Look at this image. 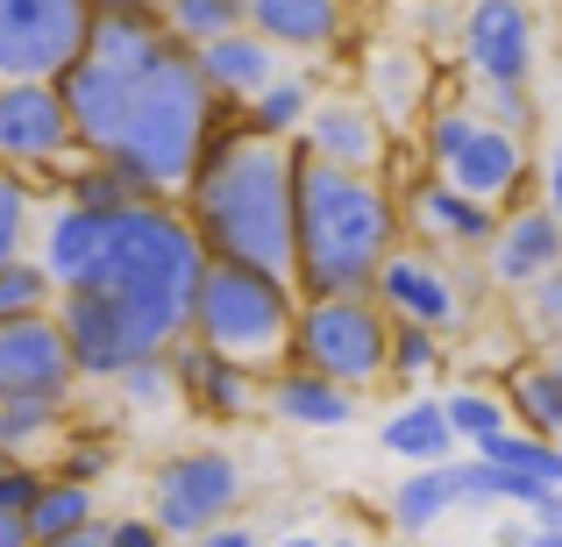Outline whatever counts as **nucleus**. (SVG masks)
I'll return each instance as SVG.
<instances>
[{"label": "nucleus", "mask_w": 562, "mask_h": 547, "mask_svg": "<svg viewBox=\"0 0 562 547\" xmlns=\"http://www.w3.org/2000/svg\"><path fill=\"white\" fill-rule=\"evenodd\" d=\"M206 257L292 277V143L249 136L243 107H221L179 192Z\"/></svg>", "instance_id": "nucleus-1"}, {"label": "nucleus", "mask_w": 562, "mask_h": 547, "mask_svg": "<svg viewBox=\"0 0 562 547\" xmlns=\"http://www.w3.org/2000/svg\"><path fill=\"white\" fill-rule=\"evenodd\" d=\"M398 242H406V214H398L392 179L321 164L292 143V285L300 299L371 292L378 263Z\"/></svg>", "instance_id": "nucleus-2"}, {"label": "nucleus", "mask_w": 562, "mask_h": 547, "mask_svg": "<svg viewBox=\"0 0 562 547\" xmlns=\"http://www.w3.org/2000/svg\"><path fill=\"white\" fill-rule=\"evenodd\" d=\"M206 271V249L192 235L179 200H136L122 214H108V242H100V263L86 277V292L114 299V314L128 320L143 356L171 349L186 334L192 314V285Z\"/></svg>", "instance_id": "nucleus-3"}, {"label": "nucleus", "mask_w": 562, "mask_h": 547, "mask_svg": "<svg viewBox=\"0 0 562 547\" xmlns=\"http://www.w3.org/2000/svg\"><path fill=\"white\" fill-rule=\"evenodd\" d=\"M214 114H221V100L206 93L192 50L165 36V43L150 50V65L136 71L128 122H122V136H114L108 157H114V164H122L143 192H150V200H179L186 179H192V164H200V150H206V128H214Z\"/></svg>", "instance_id": "nucleus-4"}, {"label": "nucleus", "mask_w": 562, "mask_h": 547, "mask_svg": "<svg viewBox=\"0 0 562 547\" xmlns=\"http://www.w3.org/2000/svg\"><path fill=\"white\" fill-rule=\"evenodd\" d=\"M292 314H300V285L292 277L206 257L200 285H192L186 334L221 349V356H235V363H249V369H271V363H285Z\"/></svg>", "instance_id": "nucleus-5"}, {"label": "nucleus", "mask_w": 562, "mask_h": 547, "mask_svg": "<svg viewBox=\"0 0 562 547\" xmlns=\"http://www.w3.org/2000/svg\"><path fill=\"white\" fill-rule=\"evenodd\" d=\"M420 171H435V179H449L456 192H470V200L484 206H520L535 200V136H513V128L484 122L477 107H463L456 93H441L435 107L420 114Z\"/></svg>", "instance_id": "nucleus-6"}, {"label": "nucleus", "mask_w": 562, "mask_h": 547, "mask_svg": "<svg viewBox=\"0 0 562 547\" xmlns=\"http://www.w3.org/2000/svg\"><path fill=\"white\" fill-rule=\"evenodd\" d=\"M384 349H392V314L371 292H321V299H300V314H292L285 363L321 369L328 384L363 398L384 384Z\"/></svg>", "instance_id": "nucleus-7"}, {"label": "nucleus", "mask_w": 562, "mask_h": 547, "mask_svg": "<svg viewBox=\"0 0 562 547\" xmlns=\"http://www.w3.org/2000/svg\"><path fill=\"white\" fill-rule=\"evenodd\" d=\"M477 292L484 285L449 257V249H427V242H413V235L378 263V277H371V299L384 306V314L413 320V328H427V334H441L449 349L484 320L477 314Z\"/></svg>", "instance_id": "nucleus-8"}, {"label": "nucleus", "mask_w": 562, "mask_h": 547, "mask_svg": "<svg viewBox=\"0 0 562 547\" xmlns=\"http://www.w3.org/2000/svg\"><path fill=\"white\" fill-rule=\"evenodd\" d=\"M249 498V477L243 463H235L228 448H214V441H192V448H171L150 463V520L165 526L171 540H192L206 534V526L235 520Z\"/></svg>", "instance_id": "nucleus-9"}, {"label": "nucleus", "mask_w": 562, "mask_h": 547, "mask_svg": "<svg viewBox=\"0 0 562 547\" xmlns=\"http://www.w3.org/2000/svg\"><path fill=\"white\" fill-rule=\"evenodd\" d=\"M456 57L470 86H527L541 65L535 0H463L456 8Z\"/></svg>", "instance_id": "nucleus-10"}, {"label": "nucleus", "mask_w": 562, "mask_h": 547, "mask_svg": "<svg viewBox=\"0 0 562 547\" xmlns=\"http://www.w3.org/2000/svg\"><path fill=\"white\" fill-rule=\"evenodd\" d=\"M71 157H86V150H79V136H71L57 79H0V164L29 171L36 185H50Z\"/></svg>", "instance_id": "nucleus-11"}, {"label": "nucleus", "mask_w": 562, "mask_h": 547, "mask_svg": "<svg viewBox=\"0 0 562 547\" xmlns=\"http://www.w3.org/2000/svg\"><path fill=\"white\" fill-rule=\"evenodd\" d=\"M93 0H0V79H57L86 50Z\"/></svg>", "instance_id": "nucleus-12"}, {"label": "nucleus", "mask_w": 562, "mask_h": 547, "mask_svg": "<svg viewBox=\"0 0 562 547\" xmlns=\"http://www.w3.org/2000/svg\"><path fill=\"white\" fill-rule=\"evenodd\" d=\"M357 93L378 107V122L392 128V136H413L420 114L441 100V71H435V57H427L420 43L371 36V43H363V57H357Z\"/></svg>", "instance_id": "nucleus-13"}, {"label": "nucleus", "mask_w": 562, "mask_h": 547, "mask_svg": "<svg viewBox=\"0 0 562 547\" xmlns=\"http://www.w3.org/2000/svg\"><path fill=\"white\" fill-rule=\"evenodd\" d=\"M165 356H171V377H179V406L192 412V420L243 426V420H257V412H263V369L221 356V349L192 342V334H179Z\"/></svg>", "instance_id": "nucleus-14"}, {"label": "nucleus", "mask_w": 562, "mask_h": 547, "mask_svg": "<svg viewBox=\"0 0 562 547\" xmlns=\"http://www.w3.org/2000/svg\"><path fill=\"white\" fill-rule=\"evenodd\" d=\"M79 369L57 334V314L0 320V398H43V406H79Z\"/></svg>", "instance_id": "nucleus-15"}, {"label": "nucleus", "mask_w": 562, "mask_h": 547, "mask_svg": "<svg viewBox=\"0 0 562 547\" xmlns=\"http://www.w3.org/2000/svg\"><path fill=\"white\" fill-rule=\"evenodd\" d=\"M306 157H321V164H342V171H371V179H384L398 157V136L378 122V107L363 93H321L314 114H306L300 136Z\"/></svg>", "instance_id": "nucleus-16"}, {"label": "nucleus", "mask_w": 562, "mask_h": 547, "mask_svg": "<svg viewBox=\"0 0 562 547\" xmlns=\"http://www.w3.org/2000/svg\"><path fill=\"white\" fill-rule=\"evenodd\" d=\"M57 93H65V114H71V136H79L86 157H108L114 136L128 122V93H136V71L108 65V57L79 50L65 71H57Z\"/></svg>", "instance_id": "nucleus-17"}, {"label": "nucleus", "mask_w": 562, "mask_h": 547, "mask_svg": "<svg viewBox=\"0 0 562 547\" xmlns=\"http://www.w3.org/2000/svg\"><path fill=\"white\" fill-rule=\"evenodd\" d=\"M57 334H65V349H71V369H79V384L86 391H100V384L114 377L128 356H143L136 349V334H128V320L114 314V299H100V292H86V285H71V292H57Z\"/></svg>", "instance_id": "nucleus-18"}, {"label": "nucleus", "mask_w": 562, "mask_h": 547, "mask_svg": "<svg viewBox=\"0 0 562 547\" xmlns=\"http://www.w3.org/2000/svg\"><path fill=\"white\" fill-rule=\"evenodd\" d=\"M477 257H484V285L520 292V285H535L541 271H555V263H562V220L541 200H520V206L498 214L492 242H484Z\"/></svg>", "instance_id": "nucleus-19"}, {"label": "nucleus", "mask_w": 562, "mask_h": 547, "mask_svg": "<svg viewBox=\"0 0 562 547\" xmlns=\"http://www.w3.org/2000/svg\"><path fill=\"white\" fill-rule=\"evenodd\" d=\"M398 214H406V235L427 242V249H484L492 228H498V206L456 192L449 179H435V171H420V179L398 192Z\"/></svg>", "instance_id": "nucleus-20"}, {"label": "nucleus", "mask_w": 562, "mask_h": 547, "mask_svg": "<svg viewBox=\"0 0 562 547\" xmlns=\"http://www.w3.org/2000/svg\"><path fill=\"white\" fill-rule=\"evenodd\" d=\"M243 29L285 57H328L349 36V0H243Z\"/></svg>", "instance_id": "nucleus-21"}, {"label": "nucleus", "mask_w": 562, "mask_h": 547, "mask_svg": "<svg viewBox=\"0 0 562 547\" xmlns=\"http://www.w3.org/2000/svg\"><path fill=\"white\" fill-rule=\"evenodd\" d=\"M263 412L278 426H314V434H335V426H357L363 398L328 384L321 369H300V363H271L263 369Z\"/></svg>", "instance_id": "nucleus-22"}, {"label": "nucleus", "mask_w": 562, "mask_h": 547, "mask_svg": "<svg viewBox=\"0 0 562 547\" xmlns=\"http://www.w3.org/2000/svg\"><path fill=\"white\" fill-rule=\"evenodd\" d=\"M100 242H108V214H93V206H79V200H57L50 214H36V242H29V257L50 271L57 292H71V285L93 277Z\"/></svg>", "instance_id": "nucleus-23"}, {"label": "nucleus", "mask_w": 562, "mask_h": 547, "mask_svg": "<svg viewBox=\"0 0 562 547\" xmlns=\"http://www.w3.org/2000/svg\"><path fill=\"white\" fill-rule=\"evenodd\" d=\"M192 65H200L206 93H214L221 107H243V100H257L263 86L285 71V50H271L257 29H228V36L200 43V50H192Z\"/></svg>", "instance_id": "nucleus-24"}, {"label": "nucleus", "mask_w": 562, "mask_h": 547, "mask_svg": "<svg viewBox=\"0 0 562 547\" xmlns=\"http://www.w3.org/2000/svg\"><path fill=\"white\" fill-rule=\"evenodd\" d=\"M463 463H413V477L392 483L384 498V520H392L398 540H427L449 512H463Z\"/></svg>", "instance_id": "nucleus-25"}, {"label": "nucleus", "mask_w": 562, "mask_h": 547, "mask_svg": "<svg viewBox=\"0 0 562 547\" xmlns=\"http://www.w3.org/2000/svg\"><path fill=\"white\" fill-rule=\"evenodd\" d=\"M498 398H506L513 426H527V434H541V441L562 448V377L549 369L541 349H520V356L498 369Z\"/></svg>", "instance_id": "nucleus-26"}, {"label": "nucleus", "mask_w": 562, "mask_h": 547, "mask_svg": "<svg viewBox=\"0 0 562 547\" xmlns=\"http://www.w3.org/2000/svg\"><path fill=\"white\" fill-rule=\"evenodd\" d=\"M378 441H384V455H398V463H456V426H449V412H441V398H406L398 412H384V426H378Z\"/></svg>", "instance_id": "nucleus-27"}, {"label": "nucleus", "mask_w": 562, "mask_h": 547, "mask_svg": "<svg viewBox=\"0 0 562 547\" xmlns=\"http://www.w3.org/2000/svg\"><path fill=\"white\" fill-rule=\"evenodd\" d=\"M314 100H321L314 71H278L257 100H243V128L249 136H271V143H292L306 128V114H314Z\"/></svg>", "instance_id": "nucleus-28"}, {"label": "nucleus", "mask_w": 562, "mask_h": 547, "mask_svg": "<svg viewBox=\"0 0 562 547\" xmlns=\"http://www.w3.org/2000/svg\"><path fill=\"white\" fill-rule=\"evenodd\" d=\"M86 526H100V491L43 469L36 498H29V540H65V534H86Z\"/></svg>", "instance_id": "nucleus-29"}, {"label": "nucleus", "mask_w": 562, "mask_h": 547, "mask_svg": "<svg viewBox=\"0 0 562 547\" xmlns=\"http://www.w3.org/2000/svg\"><path fill=\"white\" fill-rule=\"evenodd\" d=\"M50 185H57V200H79V206H93V214H122V206L150 200V192L114 164V157H71Z\"/></svg>", "instance_id": "nucleus-30"}, {"label": "nucleus", "mask_w": 562, "mask_h": 547, "mask_svg": "<svg viewBox=\"0 0 562 547\" xmlns=\"http://www.w3.org/2000/svg\"><path fill=\"white\" fill-rule=\"evenodd\" d=\"M100 391H108L122 412H136V420L179 406V377H171V356H165V349H157V356H128L108 384H100Z\"/></svg>", "instance_id": "nucleus-31"}, {"label": "nucleus", "mask_w": 562, "mask_h": 547, "mask_svg": "<svg viewBox=\"0 0 562 547\" xmlns=\"http://www.w3.org/2000/svg\"><path fill=\"white\" fill-rule=\"evenodd\" d=\"M65 420H71V406H43V398H0V448H8L14 463H36L43 448H57V441H65Z\"/></svg>", "instance_id": "nucleus-32"}, {"label": "nucleus", "mask_w": 562, "mask_h": 547, "mask_svg": "<svg viewBox=\"0 0 562 547\" xmlns=\"http://www.w3.org/2000/svg\"><path fill=\"white\" fill-rule=\"evenodd\" d=\"M513 299V342L520 349H562V263L541 271L535 285L506 292Z\"/></svg>", "instance_id": "nucleus-33"}, {"label": "nucleus", "mask_w": 562, "mask_h": 547, "mask_svg": "<svg viewBox=\"0 0 562 547\" xmlns=\"http://www.w3.org/2000/svg\"><path fill=\"white\" fill-rule=\"evenodd\" d=\"M441 412H449L456 441H463L470 455H477V448H492V441H498V434H506V426H513L506 398H498L492 384H456V391L441 398Z\"/></svg>", "instance_id": "nucleus-34"}, {"label": "nucleus", "mask_w": 562, "mask_h": 547, "mask_svg": "<svg viewBox=\"0 0 562 547\" xmlns=\"http://www.w3.org/2000/svg\"><path fill=\"white\" fill-rule=\"evenodd\" d=\"M456 349L441 334L413 328V320H392V349H384V377L392 384H427V377H449Z\"/></svg>", "instance_id": "nucleus-35"}, {"label": "nucleus", "mask_w": 562, "mask_h": 547, "mask_svg": "<svg viewBox=\"0 0 562 547\" xmlns=\"http://www.w3.org/2000/svg\"><path fill=\"white\" fill-rule=\"evenodd\" d=\"M157 22H165L171 43L200 50V43H214V36H228V29H243V0H157Z\"/></svg>", "instance_id": "nucleus-36"}, {"label": "nucleus", "mask_w": 562, "mask_h": 547, "mask_svg": "<svg viewBox=\"0 0 562 547\" xmlns=\"http://www.w3.org/2000/svg\"><path fill=\"white\" fill-rule=\"evenodd\" d=\"M57 477H71V483H108L114 477V426H86L79 420V406H71V420H65V441H57Z\"/></svg>", "instance_id": "nucleus-37"}, {"label": "nucleus", "mask_w": 562, "mask_h": 547, "mask_svg": "<svg viewBox=\"0 0 562 547\" xmlns=\"http://www.w3.org/2000/svg\"><path fill=\"white\" fill-rule=\"evenodd\" d=\"M36 179L29 171H14V164H0V263L8 257H29V242H36Z\"/></svg>", "instance_id": "nucleus-38"}, {"label": "nucleus", "mask_w": 562, "mask_h": 547, "mask_svg": "<svg viewBox=\"0 0 562 547\" xmlns=\"http://www.w3.org/2000/svg\"><path fill=\"white\" fill-rule=\"evenodd\" d=\"M463 107H477L484 122H498V128H513V136H535V122H541V107H535V93L527 86H449Z\"/></svg>", "instance_id": "nucleus-39"}, {"label": "nucleus", "mask_w": 562, "mask_h": 547, "mask_svg": "<svg viewBox=\"0 0 562 547\" xmlns=\"http://www.w3.org/2000/svg\"><path fill=\"white\" fill-rule=\"evenodd\" d=\"M57 285L36 257H8L0 263V320H22V314H50Z\"/></svg>", "instance_id": "nucleus-40"}, {"label": "nucleus", "mask_w": 562, "mask_h": 547, "mask_svg": "<svg viewBox=\"0 0 562 547\" xmlns=\"http://www.w3.org/2000/svg\"><path fill=\"white\" fill-rule=\"evenodd\" d=\"M484 463H506V469H520V477H541V483H562V448L555 441H541V434H527V426H506V434L492 441V448H477Z\"/></svg>", "instance_id": "nucleus-41"}, {"label": "nucleus", "mask_w": 562, "mask_h": 547, "mask_svg": "<svg viewBox=\"0 0 562 547\" xmlns=\"http://www.w3.org/2000/svg\"><path fill=\"white\" fill-rule=\"evenodd\" d=\"M108 547H171V534L150 512H128V520H108Z\"/></svg>", "instance_id": "nucleus-42"}, {"label": "nucleus", "mask_w": 562, "mask_h": 547, "mask_svg": "<svg viewBox=\"0 0 562 547\" xmlns=\"http://www.w3.org/2000/svg\"><path fill=\"white\" fill-rule=\"evenodd\" d=\"M36 483H43V463H8L0 469V512H29Z\"/></svg>", "instance_id": "nucleus-43"}, {"label": "nucleus", "mask_w": 562, "mask_h": 547, "mask_svg": "<svg viewBox=\"0 0 562 547\" xmlns=\"http://www.w3.org/2000/svg\"><path fill=\"white\" fill-rule=\"evenodd\" d=\"M535 200L549 206V214L562 220V128H555V143L541 150V164H535Z\"/></svg>", "instance_id": "nucleus-44"}, {"label": "nucleus", "mask_w": 562, "mask_h": 547, "mask_svg": "<svg viewBox=\"0 0 562 547\" xmlns=\"http://www.w3.org/2000/svg\"><path fill=\"white\" fill-rule=\"evenodd\" d=\"M171 547H263V534L243 526V520H221V526H206V534H192V540H171Z\"/></svg>", "instance_id": "nucleus-45"}, {"label": "nucleus", "mask_w": 562, "mask_h": 547, "mask_svg": "<svg viewBox=\"0 0 562 547\" xmlns=\"http://www.w3.org/2000/svg\"><path fill=\"white\" fill-rule=\"evenodd\" d=\"M527 526H541V534H562V483H555V491H541L535 505H527Z\"/></svg>", "instance_id": "nucleus-46"}, {"label": "nucleus", "mask_w": 562, "mask_h": 547, "mask_svg": "<svg viewBox=\"0 0 562 547\" xmlns=\"http://www.w3.org/2000/svg\"><path fill=\"white\" fill-rule=\"evenodd\" d=\"M263 547H328V526H285V534L263 540Z\"/></svg>", "instance_id": "nucleus-47"}, {"label": "nucleus", "mask_w": 562, "mask_h": 547, "mask_svg": "<svg viewBox=\"0 0 562 547\" xmlns=\"http://www.w3.org/2000/svg\"><path fill=\"white\" fill-rule=\"evenodd\" d=\"M0 547H36L29 540V512H0Z\"/></svg>", "instance_id": "nucleus-48"}, {"label": "nucleus", "mask_w": 562, "mask_h": 547, "mask_svg": "<svg viewBox=\"0 0 562 547\" xmlns=\"http://www.w3.org/2000/svg\"><path fill=\"white\" fill-rule=\"evenodd\" d=\"M36 547H108V520L86 526V534H65V540H36Z\"/></svg>", "instance_id": "nucleus-49"}, {"label": "nucleus", "mask_w": 562, "mask_h": 547, "mask_svg": "<svg viewBox=\"0 0 562 547\" xmlns=\"http://www.w3.org/2000/svg\"><path fill=\"white\" fill-rule=\"evenodd\" d=\"M328 547H363V534L357 526H328Z\"/></svg>", "instance_id": "nucleus-50"}, {"label": "nucleus", "mask_w": 562, "mask_h": 547, "mask_svg": "<svg viewBox=\"0 0 562 547\" xmlns=\"http://www.w3.org/2000/svg\"><path fill=\"white\" fill-rule=\"evenodd\" d=\"M520 547H562V534H541V526H527V540Z\"/></svg>", "instance_id": "nucleus-51"}, {"label": "nucleus", "mask_w": 562, "mask_h": 547, "mask_svg": "<svg viewBox=\"0 0 562 547\" xmlns=\"http://www.w3.org/2000/svg\"><path fill=\"white\" fill-rule=\"evenodd\" d=\"M100 8H157V0H93V14Z\"/></svg>", "instance_id": "nucleus-52"}, {"label": "nucleus", "mask_w": 562, "mask_h": 547, "mask_svg": "<svg viewBox=\"0 0 562 547\" xmlns=\"http://www.w3.org/2000/svg\"><path fill=\"white\" fill-rule=\"evenodd\" d=\"M541 356H549V369H555V377H562V349H541Z\"/></svg>", "instance_id": "nucleus-53"}, {"label": "nucleus", "mask_w": 562, "mask_h": 547, "mask_svg": "<svg viewBox=\"0 0 562 547\" xmlns=\"http://www.w3.org/2000/svg\"><path fill=\"white\" fill-rule=\"evenodd\" d=\"M8 463H14V455H8V448H0V469H8Z\"/></svg>", "instance_id": "nucleus-54"}]
</instances>
